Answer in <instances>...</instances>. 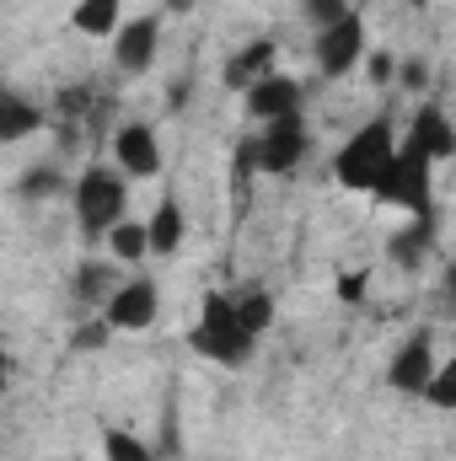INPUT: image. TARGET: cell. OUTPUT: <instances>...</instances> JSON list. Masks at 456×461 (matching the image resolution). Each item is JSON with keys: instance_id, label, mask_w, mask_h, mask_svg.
I'll return each instance as SVG.
<instances>
[{"instance_id": "1", "label": "cell", "mask_w": 456, "mask_h": 461, "mask_svg": "<svg viewBox=\"0 0 456 461\" xmlns=\"http://www.w3.org/2000/svg\"><path fill=\"white\" fill-rule=\"evenodd\" d=\"M397 150H403L397 129H392L387 118H370V123H360V129L339 145V156H333V177H339L349 194H370V188L381 183V172L397 161Z\"/></svg>"}, {"instance_id": "2", "label": "cell", "mask_w": 456, "mask_h": 461, "mask_svg": "<svg viewBox=\"0 0 456 461\" xmlns=\"http://www.w3.org/2000/svg\"><path fill=\"white\" fill-rule=\"evenodd\" d=\"M188 344L199 348L205 359L226 365V370H242V365L252 359V344H258V339L242 328V317H236V295H205Z\"/></svg>"}, {"instance_id": "3", "label": "cell", "mask_w": 456, "mask_h": 461, "mask_svg": "<svg viewBox=\"0 0 456 461\" xmlns=\"http://www.w3.org/2000/svg\"><path fill=\"white\" fill-rule=\"evenodd\" d=\"M70 204H76V226L87 236H108L118 221H129V177L118 167H87L70 183Z\"/></svg>"}, {"instance_id": "4", "label": "cell", "mask_w": 456, "mask_h": 461, "mask_svg": "<svg viewBox=\"0 0 456 461\" xmlns=\"http://www.w3.org/2000/svg\"><path fill=\"white\" fill-rule=\"evenodd\" d=\"M306 150H312V129H306L301 113H290V118H274V123H258V140H247L242 161H247V172L285 177V172H296L306 161Z\"/></svg>"}, {"instance_id": "5", "label": "cell", "mask_w": 456, "mask_h": 461, "mask_svg": "<svg viewBox=\"0 0 456 461\" xmlns=\"http://www.w3.org/2000/svg\"><path fill=\"white\" fill-rule=\"evenodd\" d=\"M430 156H419V150H397V161L381 172V183L370 188V199H381V204H392V210H408V215H435V204H430Z\"/></svg>"}, {"instance_id": "6", "label": "cell", "mask_w": 456, "mask_h": 461, "mask_svg": "<svg viewBox=\"0 0 456 461\" xmlns=\"http://www.w3.org/2000/svg\"><path fill=\"white\" fill-rule=\"evenodd\" d=\"M435 370H441V359H435V333L419 328V333H408L403 348L387 359V386L403 392V397H424L430 381H435Z\"/></svg>"}, {"instance_id": "7", "label": "cell", "mask_w": 456, "mask_h": 461, "mask_svg": "<svg viewBox=\"0 0 456 461\" xmlns=\"http://www.w3.org/2000/svg\"><path fill=\"white\" fill-rule=\"evenodd\" d=\"M354 65H365V22H360V11H349L343 22L317 32V70L328 81H343Z\"/></svg>"}, {"instance_id": "8", "label": "cell", "mask_w": 456, "mask_h": 461, "mask_svg": "<svg viewBox=\"0 0 456 461\" xmlns=\"http://www.w3.org/2000/svg\"><path fill=\"white\" fill-rule=\"evenodd\" d=\"M103 317L114 322V333H145L161 317V295H156L150 279H123L118 295L103 306Z\"/></svg>"}, {"instance_id": "9", "label": "cell", "mask_w": 456, "mask_h": 461, "mask_svg": "<svg viewBox=\"0 0 456 461\" xmlns=\"http://www.w3.org/2000/svg\"><path fill=\"white\" fill-rule=\"evenodd\" d=\"M403 145L419 150V156H430L435 167L451 161L456 156V118L446 113V108H435V103H419V113H414V123H408Z\"/></svg>"}, {"instance_id": "10", "label": "cell", "mask_w": 456, "mask_h": 461, "mask_svg": "<svg viewBox=\"0 0 456 461\" xmlns=\"http://www.w3.org/2000/svg\"><path fill=\"white\" fill-rule=\"evenodd\" d=\"M114 167L134 183V177H156L161 172V140L150 123H123L114 134Z\"/></svg>"}, {"instance_id": "11", "label": "cell", "mask_w": 456, "mask_h": 461, "mask_svg": "<svg viewBox=\"0 0 456 461\" xmlns=\"http://www.w3.org/2000/svg\"><path fill=\"white\" fill-rule=\"evenodd\" d=\"M156 49H161V22L156 16H134L123 22L114 38V65L123 76H145L156 65Z\"/></svg>"}, {"instance_id": "12", "label": "cell", "mask_w": 456, "mask_h": 461, "mask_svg": "<svg viewBox=\"0 0 456 461\" xmlns=\"http://www.w3.org/2000/svg\"><path fill=\"white\" fill-rule=\"evenodd\" d=\"M242 108H247V118L252 123H274V118H290L301 113V86L290 81V76H269V81H258L247 97H242Z\"/></svg>"}, {"instance_id": "13", "label": "cell", "mask_w": 456, "mask_h": 461, "mask_svg": "<svg viewBox=\"0 0 456 461\" xmlns=\"http://www.w3.org/2000/svg\"><path fill=\"white\" fill-rule=\"evenodd\" d=\"M274 54H279V49H274V38H252V43H242V49L226 59V86L247 97L258 81H269V76H274Z\"/></svg>"}, {"instance_id": "14", "label": "cell", "mask_w": 456, "mask_h": 461, "mask_svg": "<svg viewBox=\"0 0 456 461\" xmlns=\"http://www.w3.org/2000/svg\"><path fill=\"white\" fill-rule=\"evenodd\" d=\"M430 247H435V215H414L408 226L387 241V258L403 263V268H419L430 258Z\"/></svg>"}, {"instance_id": "15", "label": "cell", "mask_w": 456, "mask_h": 461, "mask_svg": "<svg viewBox=\"0 0 456 461\" xmlns=\"http://www.w3.org/2000/svg\"><path fill=\"white\" fill-rule=\"evenodd\" d=\"M183 236H188V210L167 194V199L156 204V215H150V252H156V258H172V252L183 247Z\"/></svg>"}, {"instance_id": "16", "label": "cell", "mask_w": 456, "mask_h": 461, "mask_svg": "<svg viewBox=\"0 0 456 461\" xmlns=\"http://www.w3.org/2000/svg\"><path fill=\"white\" fill-rule=\"evenodd\" d=\"M118 285H123L118 263H81V268H76V279H70L76 301H87V306H108V301L118 295Z\"/></svg>"}, {"instance_id": "17", "label": "cell", "mask_w": 456, "mask_h": 461, "mask_svg": "<svg viewBox=\"0 0 456 461\" xmlns=\"http://www.w3.org/2000/svg\"><path fill=\"white\" fill-rule=\"evenodd\" d=\"M70 27L87 32V38H118V27H123V0H76Z\"/></svg>"}, {"instance_id": "18", "label": "cell", "mask_w": 456, "mask_h": 461, "mask_svg": "<svg viewBox=\"0 0 456 461\" xmlns=\"http://www.w3.org/2000/svg\"><path fill=\"white\" fill-rule=\"evenodd\" d=\"M43 129V108L38 103H27L22 92H5L0 97V140L5 145H22L27 134H38Z\"/></svg>"}, {"instance_id": "19", "label": "cell", "mask_w": 456, "mask_h": 461, "mask_svg": "<svg viewBox=\"0 0 456 461\" xmlns=\"http://www.w3.org/2000/svg\"><path fill=\"white\" fill-rule=\"evenodd\" d=\"M108 252H114V263H140L150 252V221H118L108 230Z\"/></svg>"}, {"instance_id": "20", "label": "cell", "mask_w": 456, "mask_h": 461, "mask_svg": "<svg viewBox=\"0 0 456 461\" xmlns=\"http://www.w3.org/2000/svg\"><path fill=\"white\" fill-rule=\"evenodd\" d=\"M236 317H242V328H247L252 339H263V333L274 328V295H269V290H247V295H236Z\"/></svg>"}, {"instance_id": "21", "label": "cell", "mask_w": 456, "mask_h": 461, "mask_svg": "<svg viewBox=\"0 0 456 461\" xmlns=\"http://www.w3.org/2000/svg\"><path fill=\"white\" fill-rule=\"evenodd\" d=\"M59 188H65V177H59L54 167H27L22 183H16V199H22V204H38V199H54Z\"/></svg>"}, {"instance_id": "22", "label": "cell", "mask_w": 456, "mask_h": 461, "mask_svg": "<svg viewBox=\"0 0 456 461\" xmlns=\"http://www.w3.org/2000/svg\"><path fill=\"white\" fill-rule=\"evenodd\" d=\"M103 456L108 461H156V451L140 435H129V429H103Z\"/></svg>"}, {"instance_id": "23", "label": "cell", "mask_w": 456, "mask_h": 461, "mask_svg": "<svg viewBox=\"0 0 456 461\" xmlns=\"http://www.w3.org/2000/svg\"><path fill=\"white\" fill-rule=\"evenodd\" d=\"M430 408H441V413H456V354L451 359H441V370H435V381H430Z\"/></svg>"}, {"instance_id": "24", "label": "cell", "mask_w": 456, "mask_h": 461, "mask_svg": "<svg viewBox=\"0 0 456 461\" xmlns=\"http://www.w3.org/2000/svg\"><path fill=\"white\" fill-rule=\"evenodd\" d=\"M108 339H114V322H108V317H87V322H76L70 348H76V354H87V348H103Z\"/></svg>"}, {"instance_id": "25", "label": "cell", "mask_w": 456, "mask_h": 461, "mask_svg": "<svg viewBox=\"0 0 456 461\" xmlns=\"http://www.w3.org/2000/svg\"><path fill=\"white\" fill-rule=\"evenodd\" d=\"M349 11H354L349 0H301V16H306L317 32H323V27H333V22H343Z\"/></svg>"}, {"instance_id": "26", "label": "cell", "mask_w": 456, "mask_h": 461, "mask_svg": "<svg viewBox=\"0 0 456 461\" xmlns=\"http://www.w3.org/2000/svg\"><path fill=\"white\" fill-rule=\"evenodd\" d=\"M397 65H403V59H397V54H387V49L365 54V76H370L376 86H392V81H397Z\"/></svg>"}, {"instance_id": "27", "label": "cell", "mask_w": 456, "mask_h": 461, "mask_svg": "<svg viewBox=\"0 0 456 461\" xmlns=\"http://www.w3.org/2000/svg\"><path fill=\"white\" fill-rule=\"evenodd\" d=\"M54 103H59V113H65V118H81L87 108H92V86H65Z\"/></svg>"}, {"instance_id": "28", "label": "cell", "mask_w": 456, "mask_h": 461, "mask_svg": "<svg viewBox=\"0 0 456 461\" xmlns=\"http://www.w3.org/2000/svg\"><path fill=\"white\" fill-rule=\"evenodd\" d=\"M397 81H403L408 92H424V86H430V65H424V59H403V65H397Z\"/></svg>"}, {"instance_id": "29", "label": "cell", "mask_w": 456, "mask_h": 461, "mask_svg": "<svg viewBox=\"0 0 456 461\" xmlns=\"http://www.w3.org/2000/svg\"><path fill=\"white\" fill-rule=\"evenodd\" d=\"M365 295V274H343L339 279V301H360Z\"/></svg>"}, {"instance_id": "30", "label": "cell", "mask_w": 456, "mask_h": 461, "mask_svg": "<svg viewBox=\"0 0 456 461\" xmlns=\"http://www.w3.org/2000/svg\"><path fill=\"white\" fill-rule=\"evenodd\" d=\"M446 301H451V312H456V258L446 263Z\"/></svg>"}, {"instance_id": "31", "label": "cell", "mask_w": 456, "mask_h": 461, "mask_svg": "<svg viewBox=\"0 0 456 461\" xmlns=\"http://www.w3.org/2000/svg\"><path fill=\"white\" fill-rule=\"evenodd\" d=\"M183 97H188V81H178V86H167V103H172V108H183Z\"/></svg>"}, {"instance_id": "32", "label": "cell", "mask_w": 456, "mask_h": 461, "mask_svg": "<svg viewBox=\"0 0 456 461\" xmlns=\"http://www.w3.org/2000/svg\"><path fill=\"white\" fill-rule=\"evenodd\" d=\"M167 11H172V16H183V11H194V0H167Z\"/></svg>"}, {"instance_id": "33", "label": "cell", "mask_w": 456, "mask_h": 461, "mask_svg": "<svg viewBox=\"0 0 456 461\" xmlns=\"http://www.w3.org/2000/svg\"><path fill=\"white\" fill-rule=\"evenodd\" d=\"M408 5H430V0H408Z\"/></svg>"}]
</instances>
